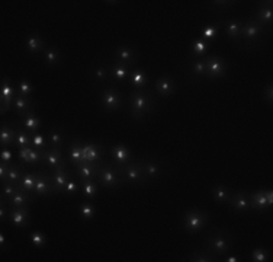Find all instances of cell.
Returning <instances> with one entry per match:
<instances>
[{
  "instance_id": "33",
  "label": "cell",
  "mask_w": 273,
  "mask_h": 262,
  "mask_svg": "<svg viewBox=\"0 0 273 262\" xmlns=\"http://www.w3.org/2000/svg\"><path fill=\"white\" fill-rule=\"evenodd\" d=\"M25 167L26 166L19 167L18 165H13V163H12V165L9 166V172H7V176H6V181H4V182H12V184L21 187V181H22L23 173L26 172ZM4 182H3V184H4Z\"/></svg>"
},
{
  "instance_id": "38",
  "label": "cell",
  "mask_w": 273,
  "mask_h": 262,
  "mask_svg": "<svg viewBox=\"0 0 273 262\" xmlns=\"http://www.w3.org/2000/svg\"><path fill=\"white\" fill-rule=\"evenodd\" d=\"M41 162H44V150H38V149H34L31 147V152H29V156L26 159V162L23 165L26 166H35V165H40Z\"/></svg>"
},
{
  "instance_id": "37",
  "label": "cell",
  "mask_w": 273,
  "mask_h": 262,
  "mask_svg": "<svg viewBox=\"0 0 273 262\" xmlns=\"http://www.w3.org/2000/svg\"><path fill=\"white\" fill-rule=\"evenodd\" d=\"M37 176H38V170L37 172H25L22 181H21V188L34 192L35 182H37Z\"/></svg>"
},
{
  "instance_id": "55",
  "label": "cell",
  "mask_w": 273,
  "mask_h": 262,
  "mask_svg": "<svg viewBox=\"0 0 273 262\" xmlns=\"http://www.w3.org/2000/svg\"><path fill=\"white\" fill-rule=\"evenodd\" d=\"M265 96L268 98L269 104H272V96H273V86H272V83H269V85L266 86V89H265Z\"/></svg>"
},
{
  "instance_id": "35",
  "label": "cell",
  "mask_w": 273,
  "mask_h": 262,
  "mask_svg": "<svg viewBox=\"0 0 273 262\" xmlns=\"http://www.w3.org/2000/svg\"><path fill=\"white\" fill-rule=\"evenodd\" d=\"M31 133H28L25 128L21 125H18L16 130V142H15V147L16 149H22V147H29L31 146Z\"/></svg>"
},
{
  "instance_id": "26",
  "label": "cell",
  "mask_w": 273,
  "mask_h": 262,
  "mask_svg": "<svg viewBox=\"0 0 273 262\" xmlns=\"http://www.w3.org/2000/svg\"><path fill=\"white\" fill-rule=\"evenodd\" d=\"M250 204L251 210H257V211H265V210L271 209V206L268 203V197H266V190H259L257 192L251 194Z\"/></svg>"
},
{
  "instance_id": "52",
  "label": "cell",
  "mask_w": 273,
  "mask_h": 262,
  "mask_svg": "<svg viewBox=\"0 0 273 262\" xmlns=\"http://www.w3.org/2000/svg\"><path fill=\"white\" fill-rule=\"evenodd\" d=\"M12 159H13L12 150L9 147H3L1 149V155H0V162H6V163L12 165Z\"/></svg>"
},
{
  "instance_id": "19",
  "label": "cell",
  "mask_w": 273,
  "mask_h": 262,
  "mask_svg": "<svg viewBox=\"0 0 273 262\" xmlns=\"http://www.w3.org/2000/svg\"><path fill=\"white\" fill-rule=\"evenodd\" d=\"M254 19L262 25L263 28L271 29L273 22V9L272 1H266L263 4H260V7L257 9V13L254 16Z\"/></svg>"
},
{
  "instance_id": "2",
  "label": "cell",
  "mask_w": 273,
  "mask_h": 262,
  "mask_svg": "<svg viewBox=\"0 0 273 262\" xmlns=\"http://www.w3.org/2000/svg\"><path fill=\"white\" fill-rule=\"evenodd\" d=\"M232 246V236L226 230H212L205 238V249L212 257L226 255Z\"/></svg>"
},
{
  "instance_id": "18",
  "label": "cell",
  "mask_w": 273,
  "mask_h": 262,
  "mask_svg": "<svg viewBox=\"0 0 273 262\" xmlns=\"http://www.w3.org/2000/svg\"><path fill=\"white\" fill-rule=\"evenodd\" d=\"M34 192L26 190H18L15 195H12L6 203L9 206V209H15V207H29L31 203H34Z\"/></svg>"
},
{
  "instance_id": "51",
  "label": "cell",
  "mask_w": 273,
  "mask_h": 262,
  "mask_svg": "<svg viewBox=\"0 0 273 262\" xmlns=\"http://www.w3.org/2000/svg\"><path fill=\"white\" fill-rule=\"evenodd\" d=\"M93 76H94V80L96 82H103L109 76V69H106L103 66H96L94 70H93Z\"/></svg>"
},
{
  "instance_id": "34",
  "label": "cell",
  "mask_w": 273,
  "mask_h": 262,
  "mask_svg": "<svg viewBox=\"0 0 273 262\" xmlns=\"http://www.w3.org/2000/svg\"><path fill=\"white\" fill-rule=\"evenodd\" d=\"M44 57L46 66H57L61 61V54L57 47H46L44 50Z\"/></svg>"
},
{
  "instance_id": "30",
  "label": "cell",
  "mask_w": 273,
  "mask_h": 262,
  "mask_svg": "<svg viewBox=\"0 0 273 262\" xmlns=\"http://www.w3.org/2000/svg\"><path fill=\"white\" fill-rule=\"evenodd\" d=\"M48 143L49 147H57V149H61L63 144H64V134H63V130L58 128V127H52L48 130Z\"/></svg>"
},
{
  "instance_id": "6",
  "label": "cell",
  "mask_w": 273,
  "mask_h": 262,
  "mask_svg": "<svg viewBox=\"0 0 273 262\" xmlns=\"http://www.w3.org/2000/svg\"><path fill=\"white\" fill-rule=\"evenodd\" d=\"M1 96H0V106H1V115H4L7 111L13 109V101L18 95L16 88L12 85V80L7 77H3L1 80Z\"/></svg>"
},
{
  "instance_id": "50",
  "label": "cell",
  "mask_w": 273,
  "mask_h": 262,
  "mask_svg": "<svg viewBox=\"0 0 273 262\" xmlns=\"http://www.w3.org/2000/svg\"><path fill=\"white\" fill-rule=\"evenodd\" d=\"M29 240H31V243H32L35 248H43L46 243V236L44 233H41V232L37 230V232H31Z\"/></svg>"
},
{
  "instance_id": "5",
  "label": "cell",
  "mask_w": 273,
  "mask_h": 262,
  "mask_svg": "<svg viewBox=\"0 0 273 262\" xmlns=\"http://www.w3.org/2000/svg\"><path fill=\"white\" fill-rule=\"evenodd\" d=\"M208 220H209V217L204 210L193 209V210H189L183 217V227L189 233H196V232L204 229Z\"/></svg>"
},
{
  "instance_id": "45",
  "label": "cell",
  "mask_w": 273,
  "mask_h": 262,
  "mask_svg": "<svg viewBox=\"0 0 273 262\" xmlns=\"http://www.w3.org/2000/svg\"><path fill=\"white\" fill-rule=\"evenodd\" d=\"M218 29H220V24L218 25H206L204 29H202V34H201V40L204 41H212L215 40L217 34H218Z\"/></svg>"
},
{
  "instance_id": "22",
  "label": "cell",
  "mask_w": 273,
  "mask_h": 262,
  "mask_svg": "<svg viewBox=\"0 0 273 262\" xmlns=\"http://www.w3.org/2000/svg\"><path fill=\"white\" fill-rule=\"evenodd\" d=\"M13 109L18 114V117L22 118L25 114H28L29 111L35 109V102L32 101L31 96L16 95L15 101H13Z\"/></svg>"
},
{
  "instance_id": "58",
  "label": "cell",
  "mask_w": 273,
  "mask_h": 262,
  "mask_svg": "<svg viewBox=\"0 0 273 262\" xmlns=\"http://www.w3.org/2000/svg\"><path fill=\"white\" fill-rule=\"evenodd\" d=\"M226 262H238V258L235 255H228L227 258L224 260Z\"/></svg>"
},
{
  "instance_id": "16",
  "label": "cell",
  "mask_w": 273,
  "mask_h": 262,
  "mask_svg": "<svg viewBox=\"0 0 273 262\" xmlns=\"http://www.w3.org/2000/svg\"><path fill=\"white\" fill-rule=\"evenodd\" d=\"M111 157H112V163L115 166H122L134 160L131 150L124 144H116L111 149Z\"/></svg>"
},
{
  "instance_id": "20",
  "label": "cell",
  "mask_w": 273,
  "mask_h": 262,
  "mask_svg": "<svg viewBox=\"0 0 273 262\" xmlns=\"http://www.w3.org/2000/svg\"><path fill=\"white\" fill-rule=\"evenodd\" d=\"M85 159L91 163H97L103 160V149L96 143H82Z\"/></svg>"
},
{
  "instance_id": "39",
  "label": "cell",
  "mask_w": 273,
  "mask_h": 262,
  "mask_svg": "<svg viewBox=\"0 0 273 262\" xmlns=\"http://www.w3.org/2000/svg\"><path fill=\"white\" fill-rule=\"evenodd\" d=\"M31 147L38 149V150H46V149H48L49 143H48L46 136L41 134V133H34L31 136Z\"/></svg>"
},
{
  "instance_id": "42",
  "label": "cell",
  "mask_w": 273,
  "mask_h": 262,
  "mask_svg": "<svg viewBox=\"0 0 273 262\" xmlns=\"http://www.w3.org/2000/svg\"><path fill=\"white\" fill-rule=\"evenodd\" d=\"M94 213H96V209L91 203H82L79 206V214L83 220H91L94 217Z\"/></svg>"
},
{
  "instance_id": "48",
  "label": "cell",
  "mask_w": 273,
  "mask_h": 262,
  "mask_svg": "<svg viewBox=\"0 0 273 262\" xmlns=\"http://www.w3.org/2000/svg\"><path fill=\"white\" fill-rule=\"evenodd\" d=\"M16 91H18V95L19 96H29L32 95V92H34V86H32V83L29 80L22 79V80L18 82Z\"/></svg>"
},
{
  "instance_id": "3",
  "label": "cell",
  "mask_w": 273,
  "mask_h": 262,
  "mask_svg": "<svg viewBox=\"0 0 273 262\" xmlns=\"http://www.w3.org/2000/svg\"><path fill=\"white\" fill-rule=\"evenodd\" d=\"M97 181L100 182L102 187H105L108 190H115V188H118L119 185L124 184V179L118 173V170L115 169L114 163L108 162L105 159L100 162V170H99Z\"/></svg>"
},
{
  "instance_id": "21",
  "label": "cell",
  "mask_w": 273,
  "mask_h": 262,
  "mask_svg": "<svg viewBox=\"0 0 273 262\" xmlns=\"http://www.w3.org/2000/svg\"><path fill=\"white\" fill-rule=\"evenodd\" d=\"M16 130L18 127H13V124H7V122H3L1 124V128H0V144L3 147H10V146H15L16 142Z\"/></svg>"
},
{
  "instance_id": "57",
  "label": "cell",
  "mask_w": 273,
  "mask_h": 262,
  "mask_svg": "<svg viewBox=\"0 0 273 262\" xmlns=\"http://www.w3.org/2000/svg\"><path fill=\"white\" fill-rule=\"evenodd\" d=\"M0 246H1V249L4 251V248H6V238H4V233H3V232L0 233Z\"/></svg>"
},
{
  "instance_id": "9",
  "label": "cell",
  "mask_w": 273,
  "mask_h": 262,
  "mask_svg": "<svg viewBox=\"0 0 273 262\" xmlns=\"http://www.w3.org/2000/svg\"><path fill=\"white\" fill-rule=\"evenodd\" d=\"M206 61V76L217 79V77H223L227 73V63L223 57L220 55H208L205 58Z\"/></svg>"
},
{
  "instance_id": "8",
  "label": "cell",
  "mask_w": 273,
  "mask_h": 262,
  "mask_svg": "<svg viewBox=\"0 0 273 262\" xmlns=\"http://www.w3.org/2000/svg\"><path fill=\"white\" fill-rule=\"evenodd\" d=\"M49 175H51V181H52V187H54V192H63L66 185H67L68 179L76 175L71 169L70 165L68 166L58 167V169H54V170H49Z\"/></svg>"
},
{
  "instance_id": "13",
  "label": "cell",
  "mask_w": 273,
  "mask_h": 262,
  "mask_svg": "<svg viewBox=\"0 0 273 262\" xmlns=\"http://www.w3.org/2000/svg\"><path fill=\"white\" fill-rule=\"evenodd\" d=\"M228 204L238 213H247L251 210L250 204V195L244 191H238V192H231L229 198H228Z\"/></svg>"
},
{
  "instance_id": "56",
  "label": "cell",
  "mask_w": 273,
  "mask_h": 262,
  "mask_svg": "<svg viewBox=\"0 0 273 262\" xmlns=\"http://www.w3.org/2000/svg\"><path fill=\"white\" fill-rule=\"evenodd\" d=\"M266 197H268V203H269V206L272 207V204H273V192H272V190H266Z\"/></svg>"
},
{
  "instance_id": "23",
  "label": "cell",
  "mask_w": 273,
  "mask_h": 262,
  "mask_svg": "<svg viewBox=\"0 0 273 262\" xmlns=\"http://www.w3.org/2000/svg\"><path fill=\"white\" fill-rule=\"evenodd\" d=\"M19 125L22 128H25L28 133L34 134V133H38V130L41 128V119L35 114V109H32V111H29L28 114H25L21 118Z\"/></svg>"
},
{
  "instance_id": "32",
  "label": "cell",
  "mask_w": 273,
  "mask_h": 262,
  "mask_svg": "<svg viewBox=\"0 0 273 262\" xmlns=\"http://www.w3.org/2000/svg\"><path fill=\"white\" fill-rule=\"evenodd\" d=\"M130 67L125 66V64H118V63H114L111 67H109V76L112 77V80H116V82H122L125 80L127 77H130Z\"/></svg>"
},
{
  "instance_id": "7",
  "label": "cell",
  "mask_w": 273,
  "mask_h": 262,
  "mask_svg": "<svg viewBox=\"0 0 273 262\" xmlns=\"http://www.w3.org/2000/svg\"><path fill=\"white\" fill-rule=\"evenodd\" d=\"M100 104L106 111H118L122 106V94L116 88H106L100 92Z\"/></svg>"
},
{
  "instance_id": "28",
  "label": "cell",
  "mask_w": 273,
  "mask_h": 262,
  "mask_svg": "<svg viewBox=\"0 0 273 262\" xmlns=\"http://www.w3.org/2000/svg\"><path fill=\"white\" fill-rule=\"evenodd\" d=\"M130 83L136 88V91H141V89H145V85L148 82V77H147V73L144 72L142 69H134L133 72L130 73Z\"/></svg>"
},
{
  "instance_id": "47",
  "label": "cell",
  "mask_w": 273,
  "mask_h": 262,
  "mask_svg": "<svg viewBox=\"0 0 273 262\" xmlns=\"http://www.w3.org/2000/svg\"><path fill=\"white\" fill-rule=\"evenodd\" d=\"M271 258V254L266 248H256L251 252V261L254 262H268Z\"/></svg>"
},
{
  "instance_id": "43",
  "label": "cell",
  "mask_w": 273,
  "mask_h": 262,
  "mask_svg": "<svg viewBox=\"0 0 273 262\" xmlns=\"http://www.w3.org/2000/svg\"><path fill=\"white\" fill-rule=\"evenodd\" d=\"M190 73H192L195 77L206 76V61H205V58L195 60V61L190 64Z\"/></svg>"
},
{
  "instance_id": "46",
  "label": "cell",
  "mask_w": 273,
  "mask_h": 262,
  "mask_svg": "<svg viewBox=\"0 0 273 262\" xmlns=\"http://www.w3.org/2000/svg\"><path fill=\"white\" fill-rule=\"evenodd\" d=\"M217 258L215 257H212L206 249H204L202 252H199V251H195L190 257H189V261H193V262H211V261H215Z\"/></svg>"
},
{
  "instance_id": "1",
  "label": "cell",
  "mask_w": 273,
  "mask_h": 262,
  "mask_svg": "<svg viewBox=\"0 0 273 262\" xmlns=\"http://www.w3.org/2000/svg\"><path fill=\"white\" fill-rule=\"evenodd\" d=\"M128 102H130V114L134 119L144 118L156 108V99L147 89L131 92Z\"/></svg>"
},
{
  "instance_id": "12",
  "label": "cell",
  "mask_w": 273,
  "mask_h": 262,
  "mask_svg": "<svg viewBox=\"0 0 273 262\" xmlns=\"http://www.w3.org/2000/svg\"><path fill=\"white\" fill-rule=\"evenodd\" d=\"M263 34H265V28L259 24L254 18H251L249 21L243 22L241 37H243L247 43H254V41L260 40Z\"/></svg>"
},
{
  "instance_id": "24",
  "label": "cell",
  "mask_w": 273,
  "mask_h": 262,
  "mask_svg": "<svg viewBox=\"0 0 273 262\" xmlns=\"http://www.w3.org/2000/svg\"><path fill=\"white\" fill-rule=\"evenodd\" d=\"M9 220L16 227H26L29 224V207L10 209V218Z\"/></svg>"
},
{
  "instance_id": "44",
  "label": "cell",
  "mask_w": 273,
  "mask_h": 262,
  "mask_svg": "<svg viewBox=\"0 0 273 262\" xmlns=\"http://www.w3.org/2000/svg\"><path fill=\"white\" fill-rule=\"evenodd\" d=\"M21 190V187L19 185H15V184H12V182H4V184H1V195H0V200H9L12 195H15L16 194V191Z\"/></svg>"
},
{
  "instance_id": "54",
  "label": "cell",
  "mask_w": 273,
  "mask_h": 262,
  "mask_svg": "<svg viewBox=\"0 0 273 262\" xmlns=\"http://www.w3.org/2000/svg\"><path fill=\"white\" fill-rule=\"evenodd\" d=\"M9 163L6 162H0V179H1V184L6 181V176H7V172H9Z\"/></svg>"
},
{
  "instance_id": "53",
  "label": "cell",
  "mask_w": 273,
  "mask_h": 262,
  "mask_svg": "<svg viewBox=\"0 0 273 262\" xmlns=\"http://www.w3.org/2000/svg\"><path fill=\"white\" fill-rule=\"evenodd\" d=\"M29 152H31V146L29 147H22V149H18V157H19V160L25 163L26 162V159H28V156H29Z\"/></svg>"
},
{
  "instance_id": "4",
  "label": "cell",
  "mask_w": 273,
  "mask_h": 262,
  "mask_svg": "<svg viewBox=\"0 0 273 262\" xmlns=\"http://www.w3.org/2000/svg\"><path fill=\"white\" fill-rule=\"evenodd\" d=\"M115 169L122 176L124 182H128V184H142V182L147 181V178L144 175V169H142V165H141V160H133V162H130L127 165L115 166Z\"/></svg>"
},
{
  "instance_id": "29",
  "label": "cell",
  "mask_w": 273,
  "mask_h": 262,
  "mask_svg": "<svg viewBox=\"0 0 273 262\" xmlns=\"http://www.w3.org/2000/svg\"><path fill=\"white\" fill-rule=\"evenodd\" d=\"M26 48L29 52L32 54H37V52H41L46 47V41L43 40V37L40 34H31L28 38H26Z\"/></svg>"
},
{
  "instance_id": "11",
  "label": "cell",
  "mask_w": 273,
  "mask_h": 262,
  "mask_svg": "<svg viewBox=\"0 0 273 262\" xmlns=\"http://www.w3.org/2000/svg\"><path fill=\"white\" fill-rule=\"evenodd\" d=\"M74 167V173L76 176L83 181V179H91V181H97L99 176V170H100V162L97 163H91V162H82L79 165H76Z\"/></svg>"
},
{
  "instance_id": "25",
  "label": "cell",
  "mask_w": 273,
  "mask_h": 262,
  "mask_svg": "<svg viewBox=\"0 0 273 262\" xmlns=\"http://www.w3.org/2000/svg\"><path fill=\"white\" fill-rule=\"evenodd\" d=\"M85 155H83V149H82V142L79 140H73V143L68 149V165L70 166H76L82 162H85Z\"/></svg>"
},
{
  "instance_id": "15",
  "label": "cell",
  "mask_w": 273,
  "mask_h": 262,
  "mask_svg": "<svg viewBox=\"0 0 273 262\" xmlns=\"http://www.w3.org/2000/svg\"><path fill=\"white\" fill-rule=\"evenodd\" d=\"M52 192H54V187H52L51 175L44 172V170H38V176H37L34 194L38 195V197H46V195H49Z\"/></svg>"
},
{
  "instance_id": "49",
  "label": "cell",
  "mask_w": 273,
  "mask_h": 262,
  "mask_svg": "<svg viewBox=\"0 0 273 262\" xmlns=\"http://www.w3.org/2000/svg\"><path fill=\"white\" fill-rule=\"evenodd\" d=\"M80 181H77V176L76 175H73L70 179H68L67 185H66V188H64V194H67V195H73V194H76V192H79L80 190Z\"/></svg>"
},
{
  "instance_id": "27",
  "label": "cell",
  "mask_w": 273,
  "mask_h": 262,
  "mask_svg": "<svg viewBox=\"0 0 273 262\" xmlns=\"http://www.w3.org/2000/svg\"><path fill=\"white\" fill-rule=\"evenodd\" d=\"M141 165H142V169H144V175L148 179H157L161 173V163L154 160V159H147V160H141Z\"/></svg>"
},
{
  "instance_id": "31",
  "label": "cell",
  "mask_w": 273,
  "mask_h": 262,
  "mask_svg": "<svg viewBox=\"0 0 273 262\" xmlns=\"http://www.w3.org/2000/svg\"><path fill=\"white\" fill-rule=\"evenodd\" d=\"M241 28H243V21H240V19H231L224 24L226 34L232 40L241 38Z\"/></svg>"
},
{
  "instance_id": "14",
  "label": "cell",
  "mask_w": 273,
  "mask_h": 262,
  "mask_svg": "<svg viewBox=\"0 0 273 262\" xmlns=\"http://www.w3.org/2000/svg\"><path fill=\"white\" fill-rule=\"evenodd\" d=\"M138 58V52L134 47L130 46H119L115 50V63L118 64H125L128 67L134 66Z\"/></svg>"
},
{
  "instance_id": "41",
  "label": "cell",
  "mask_w": 273,
  "mask_h": 262,
  "mask_svg": "<svg viewBox=\"0 0 273 262\" xmlns=\"http://www.w3.org/2000/svg\"><path fill=\"white\" fill-rule=\"evenodd\" d=\"M80 181V179H79ZM80 185H82V190L85 192V195L88 198L93 200L97 194V185H96V181H91V179H83L80 181Z\"/></svg>"
},
{
  "instance_id": "10",
  "label": "cell",
  "mask_w": 273,
  "mask_h": 262,
  "mask_svg": "<svg viewBox=\"0 0 273 262\" xmlns=\"http://www.w3.org/2000/svg\"><path fill=\"white\" fill-rule=\"evenodd\" d=\"M44 163L49 170L58 169V167L68 166L67 160L63 156L61 149L57 147H48L44 150Z\"/></svg>"
},
{
  "instance_id": "36",
  "label": "cell",
  "mask_w": 273,
  "mask_h": 262,
  "mask_svg": "<svg viewBox=\"0 0 273 262\" xmlns=\"http://www.w3.org/2000/svg\"><path fill=\"white\" fill-rule=\"evenodd\" d=\"M229 195H231V190L226 185H217L212 188V198L215 203H228Z\"/></svg>"
},
{
  "instance_id": "40",
  "label": "cell",
  "mask_w": 273,
  "mask_h": 262,
  "mask_svg": "<svg viewBox=\"0 0 273 262\" xmlns=\"http://www.w3.org/2000/svg\"><path fill=\"white\" fill-rule=\"evenodd\" d=\"M208 48H209V44H208L206 41H204V40L198 38V40H195V41L192 43V46H190V54L195 55V57H201V55H205V54H206Z\"/></svg>"
},
{
  "instance_id": "17",
  "label": "cell",
  "mask_w": 273,
  "mask_h": 262,
  "mask_svg": "<svg viewBox=\"0 0 273 262\" xmlns=\"http://www.w3.org/2000/svg\"><path fill=\"white\" fill-rule=\"evenodd\" d=\"M176 82L173 77H169V76H163L156 80L154 83V89H156V94L163 98H167V96H172L176 92Z\"/></svg>"
}]
</instances>
